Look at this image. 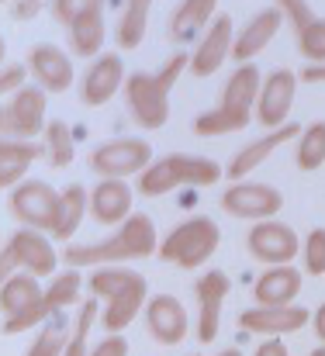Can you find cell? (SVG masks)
I'll use <instances>...</instances> for the list:
<instances>
[{"instance_id": "obj_1", "label": "cell", "mask_w": 325, "mask_h": 356, "mask_svg": "<svg viewBox=\"0 0 325 356\" xmlns=\"http://www.w3.org/2000/svg\"><path fill=\"white\" fill-rule=\"evenodd\" d=\"M156 249V225L149 215H132L121 232L94 245H70L66 263L70 266H94V263H114V259H138Z\"/></svg>"}, {"instance_id": "obj_2", "label": "cell", "mask_w": 325, "mask_h": 356, "mask_svg": "<svg viewBox=\"0 0 325 356\" xmlns=\"http://www.w3.org/2000/svg\"><path fill=\"white\" fill-rule=\"evenodd\" d=\"M218 236H221V232H218L215 218H208V215H201V218H187L184 225H177L170 236L163 238L159 256H163L166 263L184 266V270L201 266V263L218 249Z\"/></svg>"}, {"instance_id": "obj_3", "label": "cell", "mask_w": 325, "mask_h": 356, "mask_svg": "<svg viewBox=\"0 0 325 356\" xmlns=\"http://www.w3.org/2000/svg\"><path fill=\"white\" fill-rule=\"evenodd\" d=\"M149 156H152V149L145 138H111L90 152V170L104 180H125L135 173L142 177L152 166Z\"/></svg>"}, {"instance_id": "obj_4", "label": "cell", "mask_w": 325, "mask_h": 356, "mask_svg": "<svg viewBox=\"0 0 325 356\" xmlns=\"http://www.w3.org/2000/svg\"><path fill=\"white\" fill-rule=\"evenodd\" d=\"M59 201H63V191H52L49 184L42 180H24L14 187L10 194V211L35 232H52L56 229V218H59Z\"/></svg>"}, {"instance_id": "obj_5", "label": "cell", "mask_w": 325, "mask_h": 356, "mask_svg": "<svg viewBox=\"0 0 325 356\" xmlns=\"http://www.w3.org/2000/svg\"><path fill=\"white\" fill-rule=\"evenodd\" d=\"M125 97H128V111L135 124L142 128H163L166 118H170V90L159 87L156 76L149 73H132L125 80Z\"/></svg>"}, {"instance_id": "obj_6", "label": "cell", "mask_w": 325, "mask_h": 356, "mask_svg": "<svg viewBox=\"0 0 325 356\" xmlns=\"http://www.w3.org/2000/svg\"><path fill=\"white\" fill-rule=\"evenodd\" d=\"M221 208L232 218H253V222H270L284 208V194L270 184H232L221 194Z\"/></svg>"}, {"instance_id": "obj_7", "label": "cell", "mask_w": 325, "mask_h": 356, "mask_svg": "<svg viewBox=\"0 0 325 356\" xmlns=\"http://www.w3.org/2000/svg\"><path fill=\"white\" fill-rule=\"evenodd\" d=\"M42 128H49L45 124V94H42V87H24L21 94H14L3 104V138L28 142Z\"/></svg>"}, {"instance_id": "obj_8", "label": "cell", "mask_w": 325, "mask_h": 356, "mask_svg": "<svg viewBox=\"0 0 325 356\" xmlns=\"http://www.w3.org/2000/svg\"><path fill=\"white\" fill-rule=\"evenodd\" d=\"M249 252L263 263H274V266H291V259L298 256L301 242H298V232L284 222H256L249 229V238H246Z\"/></svg>"}, {"instance_id": "obj_9", "label": "cell", "mask_w": 325, "mask_h": 356, "mask_svg": "<svg viewBox=\"0 0 325 356\" xmlns=\"http://www.w3.org/2000/svg\"><path fill=\"white\" fill-rule=\"evenodd\" d=\"M294 87H298V76L291 70H274L267 80H263V90H260V101H256V118L267 128H284L287 115L294 108Z\"/></svg>"}, {"instance_id": "obj_10", "label": "cell", "mask_w": 325, "mask_h": 356, "mask_svg": "<svg viewBox=\"0 0 325 356\" xmlns=\"http://www.w3.org/2000/svg\"><path fill=\"white\" fill-rule=\"evenodd\" d=\"M145 329L156 343L163 346H177L184 343L191 322H187V312L184 305L173 298V294H156L149 305H145Z\"/></svg>"}, {"instance_id": "obj_11", "label": "cell", "mask_w": 325, "mask_h": 356, "mask_svg": "<svg viewBox=\"0 0 325 356\" xmlns=\"http://www.w3.org/2000/svg\"><path fill=\"white\" fill-rule=\"evenodd\" d=\"M121 80H125V63L118 52H108V56H97L94 66L87 70L84 76V104L87 108H101L108 104L111 97L121 90Z\"/></svg>"}, {"instance_id": "obj_12", "label": "cell", "mask_w": 325, "mask_h": 356, "mask_svg": "<svg viewBox=\"0 0 325 356\" xmlns=\"http://www.w3.org/2000/svg\"><path fill=\"white\" fill-rule=\"evenodd\" d=\"M28 70L35 73L38 87L42 90H52V94H59V90H66L73 83V63H70V56L59 45H49V42H42V45L31 49Z\"/></svg>"}, {"instance_id": "obj_13", "label": "cell", "mask_w": 325, "mask_h": 356, "mask_svg": "<svg viewBox=\"0 0 325 356\" xmlns=\"http://www.w3.org/2000/svg\"><path fill=\"white\" fill-rule=\"evenodd\" d=\"M232 17H215L212 28L205 31V38L198 42L194 56H191V73L194 76H212L218 73V66L228 59L232 52Z\"/></svg>"}, {"instance_id": "obj_14", "label": "cell", "mask_w": 325, "mask_h": 356, "mask_svg": "<svg viewBox=\"0 0 325 356\" xmlns=\"http://www.w3.org/2000/svg\"><path fill=\"white\" fill-rule=\"evenodd\" d=\"M194 294H198V305H201V315H198V339L201 343H212L218 336V318H221V301L228 294V277L221 270L205 273L198 284H194Z\"/></svg>"}, {"instance_id": "obj_15", "label": "cell", "mask_w": 325, "mask_h": 356, "mask_svg": "<svg viewBox=\"0 0 325 356\" xmlns=\"http://www.w3.org/2000/svg\"><path fill=\"white\" fill-rule=\"evenodd\" d=\"M305 128L301 124H294V121H287L284 128H277V131H270V135H263V138H256V142H249V145H242L232 159H228V166H225V173L228 177H249L260 163H267L270 156H274V149L277 145H284V142H291L294 135H301Z\"/></svg>"}, {"instance_id": "obj_16", "label": "cell", "mask_w": 325, "mask_h": 356, "mask_svg": "<svg viewBox=\"0 0 325 356\" xmlns=\"http://www.w3.org/2000/svg\"><path fill=\"white\" fill-rule=\"evenodd\" d=\"M308 318H312V312H305V308H298V305H287V308H260V305H256V308H249V312L239 315L242 329L263 332V336L298 332V329L308 325Z\"/></svg>"}, {"instance_id": "obj_17", "label": "cell", "mask_w": 325, "mask_h": 356, "mask_svg": "<svg viewBox=\"0 0 325 356\" xmlns=\"http://www.w3.org/2000/svg\"><path fill=\"white\" fill-rule=\"evenodd\" d=\"M7 245H10V252L17 256V263H21L31 277H49V273H56L59 256H56L52 242L42 236V232H35V229H21V232L10 236Z\"/></svg>"}, {"instance_id": "obj_18", "label": "cell", "mask_w": 325, "mask_h": 356, "mask_svg": "<svg viewBox=\"0 0 325 356\" xmlns=\"http://www.w3.org/2000/svg\"><path fill=\"white\" fill-rule=\"evenodd\" d=\"M280 7H267V10H260V14H253L249 21H246V28L235 35V45H232V56L239 59V63H246V59H253V56H260L267 45H270V38L280 31Z\"/></svg>"}, {"instance_id": "obj_19", "label": "cell", "mask_w": 325, "mask_h": 356, "mask_svg": "<svg viewBox=\"0 0 325 356\" xmlns=\"http://www.w3.org/2000/svg\"><path fill=\"white\" fill-rule=\"evenodd\" d=\"M90 215L101 225H125L132 218V187L125 180H101L90 194Z\"/></svg>"}, {"instance_id": "obj_20", "label": "cell", "mask_w": 325, "mask_h": 356, "mask_svg": "<svg viewBox=\"0 0 325 356\" xmlns=\"http://www.w3.org/2000/svg\"><path fill=\"white\" fill-rule=\"evenodd\" d=\"M253 294H256V305L260 308H287L301 294V273L294 266H270L256 280Z\"/></svg>"}, {"instance_id": "obj_21", "label": "cell", "mask_w": 325, "mask_h": 356, "mask_svg": "<svg viewBox=\"0 0 325 356\" xmlns=\"http://www.w3.org/2000/svg\"><path fill=\"white\" fill-rule=\"evenodd\" d=\"M101 45H104V14H101V3L87 0L80 3L77 21L70 24V49L84 59H94Z\"/></svg>"}, {"instance_id": "obj_22", "label": "cell", "mask_w": 325, "mask_h": 356, "mask_svg": "<svg viewBox=\"0 0 325 356\" xmlns=\"http://www.w3.org/2000/svg\"><path fill=\"white\" fill-rule=\"evenodd\" d=\"M260 90H263L260 70H256V66H239V70L228 76L225 90H221V108L253 115V111H256V101H260Z\"/></svg>"}, {"instance_id": "obj_23", "label": "cell", "mask_w": 325, "mask_h": 356, "mask_svg": "<svg viewBox=\"0 0 325 356\" xmlns=\"http://www.w3.org/2000/svg\"><path fill=\"white\" fill-rule=\"evenodd\" d=\"M42 301H45V291L38 287V280L31 273H17V277L3 280V287H0V312H3V318L24 315L28 308H35Z\"/></svg>"}, {"instance_id": "obj_24", "label": "cell", "mask_w": 325, "mask_h": 356, "mask_svg": "<svg viewBox=\"0 0 325 356\" xmlns=\"http://www.w3.org/2000/svg\"><path fill=\"white\" fill-rule=\"evenodd\" d=\"M87 211H90V194H87V187H84V184H70V187L63 191L59 218H56L52 236L63 238V242H66L70 236H77V229H80V222H84Z\"/></svg>"}, {"instance_id": "obj_25", "label": "cell", "mask_w": 325, "mask_h": 356, "mask_svg": "<svg viewBox=\"0 0 325 356\" xmlns=\"http://www.w3.org/2000/svg\"><path fill=\"white\" fill-rule=\"evenodd\" d=\"M218 10L215 0H187V3H177L173 7V21H170V31H173V42H191L198 38V31L208 24V17Z\"/></svg>"}, {"instance_id": "obj_26", "label": "cell", "mask_w": 325, "mask_h": 356, "mask_svg": "<svg viewBox=\"0 0 325 356\" xmlns=\"http://www.w3.org/2000/svg\"><path fill=\"white\" fill-rule=\"evenodd\" d=\"M45 149H38L35 142H14V138H3L0 145V184L10 187L24 177V170L42 156Z\"/></svg>"}, {"instance_id": "obj_27", "label": "cell", "mask_w": 325, "mask_h": 356, "mask_svg": "<svg viewBox=\"0 0 325 356\" xmlns=\"http://www.w3.org/2000/svg\"><path fill=\"white\" fill-rule=\"evenodd\" d=\"M145 24H149V3L145 0H128L121 7V17H118V28H114L118 49L121 52L138 49V42L145 38Z\"/></svg>"}, {"instance_id": "obj_28", "label": "cell", "mask_w": 325, "mask_h": 356, "mask_svg": "<svg viewBox=\"0 0 325 356\" xmlns=\"http://www.w3.org/2000/svg\"><path fill=\"white\" fill-rule=\"evenodd\" d=\"M173 159V170L180 177V184H191V187H212L221 180V166L215 159H205V156H170Z\"/></svg>"}, {"instance_id": "obj_29", "label": "cell", "mask_w": 325, "mask_h": 356, "mask_svg": "<svg viewBox=\"0 0 325 356\" xmlns=\"http://www.w3.org/2000/svg\"><path fill=\"white\" fill-rule=\"evenodd\" d=\"M253 115L246 111H232V108H215V111H205L201 118L194 121V131L198 135H228V131H242L249 124Z\"/></svg>"}, {"instance_id": "obj_30", "label": "cell", "mask_w": 325, "mask_h": 356, "mask_svg": "<svg viewBox=\"0 0 325 356\" xmlns=\"http://www.w3.org/2000/svg\"><path fill=\"white\" fill-rule=\"evenodd\" d=\"M322 163H325V121H312L301 131V142H298V166L305 173H312Z\"/></svg>"}, {"instance_id": "obj_31", "label": "cell", "mask_w": 325, "mask_h": 356, "mask_svg": "<svg viewBox=\"0 0 325 356\" xmlns=\"http://www.w3.org/2000/svg\"><path fill=\"white\" fill-rule=\"evenodd\" d=\"M173 187H180V177H177V170H173V159H170V156H166V159H159V163H152V166L138 177V191H142L145 197L170 194Z\"/></svg>"}, {"instance_id": "obj_32", "label": "cell", "mask_w": 325, "mask_h": 356, "mask_svg": "<svg viewBox=\"0 0 325 356\" xmlns=\"http://www.w3.org/2000/svg\"><path fill=\"white\" fill-rule=\"evenodd\" d=\"M45 156L59 170L73 163V135H70L66 121H49V128H45Z\"/></svg>"}, {"instance_id": "obj_33", "label": "cell", "mask_w": 325, "mask_h": 356, "mask_svg": "<svg viewBox=\"0 0 325 356\" xmlns=\"http://www.w3.org/2000/svg\"><path fill=\"white\" fill-rule=\"evenodd\" d=\"M77 298H80V273H77V270L59 273V277L52 280V287H45V308H49V315L70 308Z\"/></svg>"}, {"instance_id": "obj_34", "label": "cell", "mask_w": 325, "mask_h": 356, "mask_svg": "<svg viewBox=\"0 0 325 356\" xmlns=\"http://www.w3.org/2000/svg\"><path fill=\"white\" fill-rule=\"evenodd\" d=\"M94 315H97V301H84L80 315H77V325H73V336H70V346L63 356H90L87 350V336H90V325H94Z\"/></svg>"}, {"instance_id": "obj_35", "label": "cell", "mask_w": 325, "mask_h": 356, "mask_svg": "<svg viewBox=\"0 0 325 356\" xmlns=\"http://www.w3.org/2000/svg\"><path fill=\"white\" fill-rule=\"evenodd\" d=\"M298 45L312 66H325V17H319L308 31L298 35Z\"/></svg>"}, {"instance_id": "obj_36", "label": "cell", "mask_w": 325, "mask_h": 356, "mask_svg": "<svg viewBox=\"0 0 325 356\" xmlns=\"http://www.w3.org/2000/svg\"><path fill=\"white\" fill-rule=\"evenodd\" d=\"M66 346H70V339H66V325H52V329H45V332L31 343L28 356H63L66 353Z\"/></svg>"}, {"instance_id": "obj_37", "label": "cell", "mask_w": 325, "mask_h": 356, "mask_svg": "<svg viewBox=\"0 0 325 356\" xmlns=\"http://www.w3.org/2000/svg\"><path fill=\"white\" fill-rule=\"evenodd\" d=\"M301 252H305V270L308 273H325V229H312L308 238H305V245H301Z\"/></svg>"}, {"instance_id": "obj_38", "label": "cell", "mask_w": 325, "mask_h": 356, "mask_svg": "<svg viewBox=\"0 0 325 356\" xmlns=\"http://www.w3.org/2000/svg\"><path fill=\"white\" fill-rule=\"evenodd\" d=\"M280 7V14H287L291 21H294V28H298V35L301 31H308L319 17H315V10H312V3H305V0H287V3H277Z\"/></svg>"}, {"instance_id": "obj_39", "label": "cell", "mask_w": 325, "mask_h": 356, "mask_svg": "<svg viewBox=\"0 0 325 356\" xmlns=\"http://www.w3.org/2000/svg\"><path fill=\"white\" fill-rule=\"evenodd\" d=\"M45 318H49V308H45V301H42V305L28 308L24 315L3 318V332H7V336H14V332H24V329H31V325H38V322H45Z\"/></svg>"}, {"instance_id": "obj_40", "label": "cell", "mask_w": 325, "mask_h": 356, "mask_svg": "<svg viewBox=\"0 0 325 356\" xmlns=\"http://www.w3.org/2000/svg\"><path fill=\"white\" fill-rule=\"evenodd\" d=\"M187 66H191V56H187V52H177V56H173V59H170V63H166V66H163V70L156 73L159 87H163V90H173L177 76H180V73H184Z\"/></svg>"}, {"instance_id": "obj_41", "label": "cell", "mask_w": 325, "mask_h": 356, "mask_svg": "<svg viewBox=\"0 0 325 356\" xmlns=\"http://www.w3.org/2000/svg\"><path fill=\"white\" fill-rule=\"evenodd\" d=\"M24 73H28V70H24L21 63H10V66H3V73H0V90H3V94H10V90H14V94H21V90H24V87H21Z\"/></svg>"}, {"instance_id": "obj_42", "label": "cell", "mask_w": 325, "mask_h": 356, "mask_svg": "<svg viewBox=\"0 0 325 356\" xmlns=\"http://www.w3.org/2000/svg\"><path fill=\"white\" fill-rule=\"evenodd\" d=\"M90 356H128V343H125V336H108L104 343H97Z\"/></svg>"}, {"instance_id": "obj_43", "label": "cell", "mask_w": 325, "mask_h": 356, "mask_svg": "<svg viewBox=\"0 0 325 356\" xmlns=\"http://www.w3.org/2000/svg\"><path fill=\"white\" fill-rule=\"evenodd\" d=\"M77 10H80V3H73V0H56L52 3V14H56L59 24H73L77 21Z\"/></svg>"}, {"instance_id": "obj_44", "label": "cell", "mask_w": 325, "mask_h": 356, "mask_svg": "<svg viewBox=\"0 0 325 356\" xmlns=\"http://www.w3.org/2000/svg\"><path fill=\"white\" fill-rule=\"evenodd\" d=\"M256 356H287V346L280 339H270V343H260Z\"/></svg>"}, {"instance_id": "obj_45", "label": "cell", "mask_w": 325, "mask_h": 356, "mask_svg": "<svg viewBox=\"0 0 325 356\" xmlns=\"http://www.w3.org/2000/svg\"><path fill=\"white\" fill-rule=\"evenodd\" d=\"M14 266H21V263H17V256L10 252V245H3V263H0V277H3V280H10V277H14V273H10Z\"/></svg>"}, {"instance_id": "obj_46", "label": "cell", "mask_w": 325, "mask_h": 356, "mask_svg": "<svg viewBox=\"0 0 325 356\" xmlns=\"http://www.w3.org/2000/svg\"><path fill=\"white\" fill-rule=\"evenodd\" d=\"M308 83H325V66H305V73H301Z\"/></svg>"}, {"instance_id": "obj_47", "label": "cell", "mask_w": 325, "mask_h": 356, "mask_svg": "<svg viewBox=\"0 0 325 356\" xmlns=\"http://www.w3.org/2000/svg\"><path fill=\"white\" fill-rule=\"evenodd\" d=\"M10 10H14V17H35L38 14V3H14Z\"/></svg>"}, {"instance_id": "obj_48", "label": "cell", "mask_w": 325, "mask_h": 356, "mask_svg": "<svg viewBox=\"0 0 325 356\" xmlns=\"http://www.w3.org/2000/svg\"><path fill=\"white\" fill-rule=\"evenodd\" d=\"M315 332H319V339L325 343V305L315 312Z\"/></svg>"}, {"instance_id": "obj_49", "label": "cell", "mask_w": 325, "mask_h": 356, "mask_svg": "<svg viewBox=\"0 0 325 356\" xmlns=\"http://www.w3.org/2000/svg\"><path fill=\"white\" fill-rule=\"evenodd\" d=\"M218 356H242L239 350H225V353H218Z\"/></svg>"}, {"instance_id": "obj_50", "label": "cell", "mask_w": 325, "mask_h": 356, "mask_svg": "<svg viewBox=\"0 0 325 356\" xmlns=\"http://www.w3.org/2000/svg\"><path fill=\"white\" fill-rule=\"evenodd\" d=\"M308 356H325V346H319V350H312Z\"/></svg>"}]
</instances>
